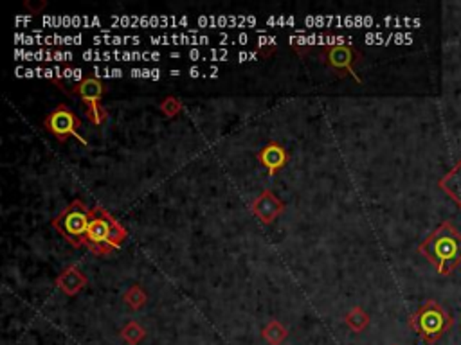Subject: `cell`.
<instances>
[{
	"mask_svg": "<svg viewBox=\"0 0 461 345\" xmlns=\"http://www.w3.org/2000/svg\"><path fill=\"white\" fill-rule=\"evenodd\" d=\"M418 250L434 264L440 276H449L461 263V234L453 223L445 222L420 245Z\"/></svg>",
	"mask_w": 461,
	"mask_h": 345,
	"instance_id": "1",
	"label": "cell"
},
{
	"mask_svg": "<svg viewBox=\"0 0 461 345\" xmlns=\"http://www.w3.org/2000/svg\"><path fill=\"white\" fill-rule=\"evenodd\" d=\"M128 238V230L121 225L116 216L108 212L105 207L96 205L91 209L88 218L87 241L85 247L96 255H108L123 245Z\"/></svg>",
	"mask_w": 461,
	"mask_h": 345,
	"instance_id": "2",
	"label": "cell"
},
{
	"mask_svg": "<svg viewBox=\"0 0 461 345\" xmlns=\"http://www.w3.org/2000/svg\"><path fill=\"white\" fill-rule=\"evenodd\" d=\"M88 218H91V209H87L81 200H74L53 219V226L72 247L81 248L87 241Z\"/></svg>",
	"mask_w": 461,
	"mask_h": 345,
	"instance_id": "3",
	"label": "cell"
},
{
	"mask_svg": "<svg viewBox=\"0 0 461 345\" xmlns=\"http://www.w3.org/2000/svg\"><path fill=\"white\" fill-rule=\"evenodd\" d=\"M409 324L415 327L416 333L424 338L427 344H434L440 340L441 334L450 327L453 320L450 316L445 313V309L440 304H436L434 300H427L415 315L411 316Z\"/></svg>",
	"mask_w": 461,
	"mask_h": 345,
	"instance_id": "4",
	"label": "cell"
},
{
	"mask_svg": "<svg viewBox=\"0 0 461 345\" xmlns=\"http://www.w3.org/2000/svg\"><path fill=\"white\" fill-rule=\"evenodd\" d=\"M71 94L78 95L87 108V117L92 124L101 126L108 119V111L101 107V97L105 94V85L98 78H85L83 81L74 83Z\"/></svg>",
	"mask_w": 461,
	"mask_h": 345,
	"instance_id": "5",
	"label": "cell"
},
{
	"mask_svg": "<svg viewBox=\"0 0 461 345\" xmlns=\"http://www.w3.org/2000/svg\"><path fill=\"white\" fill-rule=\"evenodd\" d=\"M44 126H46L47 132L53 133L60 142H65V140L72 135L74 139H78L79 142L83 144V146H88L87 140L79 135L78 132L79 126H81V121H79L78 115H76L71 108L65 107V104H60L56 110L51 111L46 119H44Z\"/></svg>",
	"mask_w": 461,
	"mask_h": 345,
	"instance_id": "6",
	"label": "cell"
},
{
	"mask_svg": "<svg viewBox=\"0 0 461 345\" xmlns=\"http://www.w3.org/2000/svg\"><path fill=\"white\" fill-rule=\"evenodd\" d=\"M323 60L337 76H352L357 83H361V76L355 72L354 63L359 60V53L352 46H326L323 50Z\"/></svg>",
	"mask_w": 461,
	"mask_h": 345,
	"instance_id": "7",
	"label": "cell"
},
{
	"mask_svg": "<svg viewBox=\"0 0 461 345\" xmlns=\"http://www.w3.org/2000/svg\"><path fill=\"white\" fill-rule=\"evenodd\" d=\"M283 209H285V203H283L272 191H263V193L256 198L253 205L256 218L262 223H265V225L274 222L279 214L283 212Z\"/></svg>",
	"mask_w": 461,
	"mask_h": 345,
	"instance_id": "8",
	"label": "cell"
},
{
	"mask_svg": "<svg viewBox=\"0 0 461 345\" xmlns=\"http://www.w3.org/2000/svg\"><path fill=\"white\" fill-rule=\"evenodd\" d=\"M258 161L262 162L265 165L267 172H269L270 177H274L276 172L281 171L288 162V153L287 149L283 148L279 142H269L265 144L260 153H258Z\"/></svg>",
	"mask_w": 461,
	"mask_h": 345,
	"instance_id": "9",
	"label": "cell"
},
{
	"mask_svg": "<svg viewBox=\"0 0 461 345\" xmlns=\"http://www.w3.org/2000/svg\"><path fill=\"white\" fill-rule=\"evenodd\" d=\"M56 286H58L65 295H78V293L87 286V276H85L78 266L72 264V266L65 268V270L60 273V277L56 279Z\"/></svg>",
	"mask_w": 461,
	"mask_h": 345,
	"instance_id": "10",
	"label": "cell"
},
{
	"mask_svg": "<svg viewBox=\"0 0 461 345\" xmlns=\"http://www.w3.org/2000/svg\"><path fill=\"white\" fill-rule=\"evenodd\" d=\"M161 54L157 53H98V50H85L83 60L85 62H94V60H100V62H107V60H123V62H130V60H159Z\"/></svg>",
	"mask_w": 461,
	"mask_h": 345,
	"instance_id": "11",
	"label": "cell"
},
{
	"mask_svg": "<svg viewBox=\"0 0 461 345\" xmlns=\"http://www.w3.org/2000/svg\"><path fill=\"white\" fill-rule=\"evenodd\" d=\"M440 187L461 207V161L441 178Z\"/></svg>",
	"mask_w": 461,
	"mask_h": 345,
	"instance_id": "12",
	"label": "cell"
},
{
	"mask_svg": "<svg viewBox=\"0 0 461 345\" xmlns=\"http://www.w3.org/2000/svg\"><path fill=\"white\" fill-rule=\"evenodd\" d=\"M152 43L155 46H170V43H189V46H206L209 43L208 36H186V34H175V36H152Z\"/></svg>",
	"mask_w": 461,
	"mask_h": 345,
	"instance_id": "13",
	"label": "cell"
},
{
	"mask_svg": "<svg viewBox=\"0 0 461 345\" xmlns=\"http://www.w3.org/2000/svg\"><path fill=\"white\" fill-rule=\"evenodd\" d=\"M263 338L269 341L270 345H279L285 338H287V329L283 327L281 322L272 320L263 327Z\"/></svg>",
	"mask_w": 461,
	"mask_h": 345,
	"instance_id": "14",
	"label": "cell"
},
{
	"mask_svg": "<svg viewBox=\"0 0 461 345\" xmlns=\"http://www.w3.org/2000/svg\"><path fill=\"white\" fill-rule=\"evenodd\" d=\"M346 324H348L349 329H354L355 333H361L370 324V316H368L364 309L354 308L346 315Z\"/></svg>",
	"mask_w": 461,
	"mask_h": 345,
	"instance_id": "15",
	"label": "cell"
},
{
	"mask_svg": "<svg viewBox=\"0 0 461 345\" xmlns=\"http://www.w3.org/2000/svg\"><path fill=\"white\" fill-rule=\"evenodd\" d=\"M121 337H123V340H125L126 344L138 345L139 341L146 337V331L138 324V322H130V324H126L125 327H123Z\"/></svg>",
	"mask_w": 461,
	"mask_h": 345,
	"instance_id": "16",
	"label": "cell"
},
{
	"mask_svg": "<svg viewBox=\"0 0 461 345\" xmlns=\"http://www.w3.org/2000/svg\"><path fill=\"white\" fill-rule=\"evenodd\" d=\"M125 302L128 308L141 309L146 304V293L141 286H132L125 293Z\"/></svg>",
	"mask_w": 461,
	"mask_h": 345,
	"instance_id": "17",
	"label": "cell"
},
{
	"mask_svg": "<svg viewBox=\"0 0 461 345\" xmlns=\"http://www.w3.org/2000/svg\"><path fill=\"white\" fill-rule=\"evenodd\" d=\"M159 108H161V111L166 115V117H175V115H179L180 111H182V103H180V99L170 95V97L162 101Z\"/></svg>",
	"mask_w": 461,
	"mask_h": 345,
	"instance_id": "18",
	"label": "cell"
},
{
	"mask_svg": "<svg viewBox=\"0 0 461 345\" xmlns=\"http://www.w3.org/2000/svg\"><path fill=\"white\" fill-rule=\"evenodd\" d=\"M96 43H108V46H121V43H139L141 38L138 36H96Z\"/></svg>",
	"mask_w": 461,
	"mask_h": 345,
	"instance_id": "19",
	"label": "cell"
},
{
	"mask_svg": "<svg viewBox=\"0 0 461 345\" xmlns=\"http://www.w3.org/2000/svg\"><path fill=\"white\" fill-rule=\"evenodd\" d=\"M187 56H189V60H206L208 54L199 53V50H189ZM209 56H213V60H227V58H225L227 56V50H209Z\"/></svg>",
	"mask_w": 461,
	"mask_h": 345,
	"instance_id": "20",
	"label": "cell"
},
{
	"mask_svg": "<svg viewBox=\"0 0 461 345\" xmlns=\"http://www.w3.org/2000/svg\"><path fill=\"white\" fill-rule=\"evenodd\" d=\"M130 76H132V78L159 79L161 78V72H159V70H150V69H133V70H130Z\"/></svg>",
	"mask_w": 461,
	"mask_h": 345,
	"instance_id": "21",
	"label": "cell"
},
{
	"mask_svg": "<svg viewBox=\"0 0 461 345\" xmlns=\"http://www.w3.org/2000/svg\"><path fill=\"white\" fill-rule=\"evenodd\" d=\"M121 78L123 76V70L121 69H98L94 67V78Z\"/></svg>",
	"mask_w": 461,
	"mask_h": 345,
	"instance_id": "22",
	"label": "cell"
}]
</instances>
